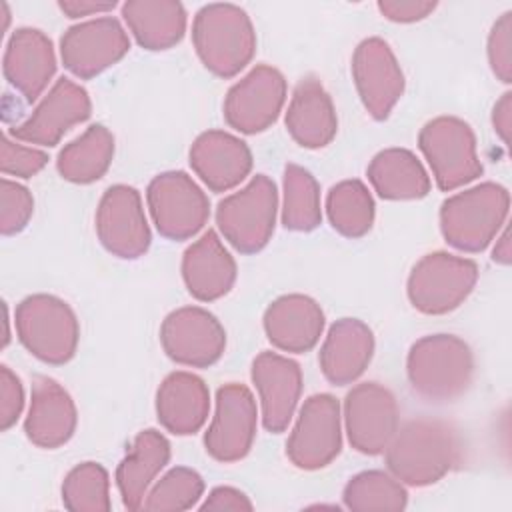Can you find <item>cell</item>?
<instances>
[{"instance_id":"1","label":"cell","mask_w":512,"mask_h":512,"mask_svg":"<svg viewBox=\"0 0 512 512\" xmlns=\"http://www.w3.org/2000/svg\"><path fill=\"white\" fill-rule=\"evenodd\" d=\"M386 466L408 486H430L442 480L462 456L458 432L438 418H414L398 426L386 446Z\"/></svg>"},{"instance_id":"2","label":"cell","mask_w":512,"mask_h":512,"mask_svg":"<svg viewBox=\"0 0 512 512\" xmlns=\"http://www.w3.org/2000/svg\"><path fill=\"white\" fill-rule=\"evenodd\" d=\"M406 374L414 394L426 402H452L472 384V348L454 334L422 336L408 350Z\"/></svg>"},{"instance_id":"3","label":"cell","mask_w":512,"mask_h":512,"mask_svg":"<svg viewBox=\"0 0 512 512\" xmlns=\"http://www.w3.org/2000/svg\"><path fill=\"white\" fill-rule=\"evenodd\" d=\"M192 44L206 70L218 78H232L254 58V24L236 4H206L194 16Z\"/></svg>"},{"instance_id":"4","label":"cell","mask_w":512,"mask_h":512,"mask_svg":"<svg viewBox=\"0 0 512 512\" xmlns=\"http://www.w3.org/2000/svg\"><path fill=\"white\" fill-rule=\"evenodd\" d=\"M508 210V190L496 182H482L442 202L440 232L452 248L476 254L504 228Z\"/></svg>"},{"instance_id":"5","label":"cell","mask_w":512,"mask_h":512,"mask_svg":"<svg viewBox=\"0 0 512 512\" xmlns=\"http://www.w3.org/2000/svg\"><path fill=\"white\" fill-rule=\"evenodd\" d=\"M14 324L20 344L38 360L52 366L70 362L80 340V322L58 296H26L14 312Z\"/></svg>"},{"instance_id":"6","label":"cell","mask_w":512,"mask_h":512,"mask_svg":"<svg viewBox=\"0 0 512 512\" xmlns=\"http://www.w3.org/2000/svg\"><path fill=\"white\" fill-rule=\"evenodd\" d=\"M278 212V190L272 178L256 174L244 188L220 200L216 224L240 254L260 252L272 238Z\"/></svg>"},{"instance_id":"7","label":"cell","mask_w":512,"mask_h":512,"mask_svg":"<svg viewBox=\"0 0 512 512\" xmlns=\"http://www.w3.org/2000/svg\"><path fill=\"white\" fill-rule=\"evenodd\" d=\"M418 148L442 192L466 186L484 172L476 134L462 118L438 116L426 122L418 134Z\"/></svg>"},{"instance_id":"8","label":"cell","mask_w":512,"mask_h":512,"mask_svg":"<svg viewBox=\"0 0 512 512\" xmlns=\"http://www.w3.org/2000/svg\"><path fill=\"white\" fill-rule=\"evenodd\" d=\"M478 282V264L448 252H430L410 270L406 294L422 314H448L456 310Z\"/></svg>"},{"instance_id":"9","label":"cell","mask_w":512,"mask_h":512,"mask_svg":"<svg viewBox=\"0 0 512 512\" xmlns=\"http://www.w3.org/2000/svg\"><path fill=\"white\" fill-rule=\"evenodd\" d=\"M150 216L160 236L188 240L196 236L210 216V200L204 190L182 170L154 176L146 188Z\"/></svg>"},{"instance_id":"10","label":"cell","mask_w":512,"mask_h":512,"mask_svg":"<svg viewBox=\"0 0 512 512\" xmlns=\"http://www.w3.org/2000/svg\"><path fill=\"white\" fill-rule=\"evenodd\" d=\"M342 450L340 402L332 394L304 400L286 442L288 460L300 470H320Z\"/></svg>"},{"instance_id":"11","label":"cell","mask_w":512,"mask_h":512,"mask_svg":"<svg viewBox=\"0 0 512 512\" xmlns=\"http://www.w3.org/2000/svg\"><path fill=\"white\" fill-rule=\"evenodd\" d=\"M96 236L116 258L136 260L152 242L140 192L128 184L110 186L96 208Z\"/></svg>"},{"instance_id":"12","label":"cell","mask_w":512,"mask_h":512,"mask_svg":"<svg viewBox=\"0 0 512 512\" xmlns=\"http://www.w3.org/2000/svg\"><path fill=\"white\" fill-rule=\"evenodd\" d=\"M160 344L176 364L208 368L224 354L226 330L212 312L200 306H182L164 318Z\"/></svg>"},{"instance_id":"13","label":"cell","mask_w":512,"mask_h":512,"mask_svg":"<svg viewBox=\"0 0 512 512\" xmlns=\"http://www.w3.org/2000/svg\"><path fill=\"white\" fill-rule=\"evenodd\" d=\"M398 422V402L384 384H356L344 398V426L348 442L360 454H382L396 434Z\"/></svg>"},{"instance_id":"14","label":"cell","mask_w":512,"mask_h":512,"mask_svg":"<svg viewBox=\"0 0 512 512\" xmlns=\"http://www.w3.org/2000/svg\"><path fill=\"white\" fill-rule=\"evenodd\" d=\"M286 102V80L268 64L254 66L224 98V120L242 134H258L270 128Z\"/></svg>"},{"instance_id":"15","label":"cell","mask_w":512,"mask_h":512,"mask_svg":"<svg viewBox=\"0 0 512 512\" xmlns=\"http://www.w3.org/2000/svg\"><path fill=\"white\" fill-rule=\"evenodd\" d=\"M258 410L248 386L228 382L216 392V412L204 434L206 452L224 464L242 460L256 438Z\"/></svg>"},{"instance_id":"16","label":"cell","mask_w":512,"mask_h":512,"mask_svg":"<svg viewBox=\"0 0 512 512\" xmlns=\"http://www.w3.org/2000/svg\"><path fill=\"white\" fill-rule=\"evenodd\" d=\"M130 50V38L112 16L70 26L60 38V58L66 70L90 80L120 62Z\"/></svg>"},{"instance_id":"17","label":"cell","mask_w":512,"mask_h":512,"mask_svg":"<svg viewBox=\"0 0 512 512\" xmlns=\"http://www.w3.org/2000/svg\"><path fill=\"white\" fill-rule=\"evenodd\" d=\"M358 96L374 120H386L404 94V72L386 40H362L352 54Z\"/></svg>"},{"instance_id":"18","label":"cell","mask_w":512,"mask_h":512,"mask_svg":"<svg viewBox=\"0 0 512 512\" xmlns=\"http://www.w3.org/2000/svg\"><path fill=\"white\" fill-rule=\"evenodd\" d=\"M92 114L88 92L70 78H58L32 114L18 126L10 128L14 140L38 146H56L62 136L76 124L86 122Z\"/></svg>"},{"instance_id":"19","label":"cell","mask_w":512,"mask_h":512,"mask_svg":"<svg viewBox=\"0 0 512 512\" xmlns=\"http://www.w3.org/2000/svg\"><path fill=\"white\" fill-rule=\"evenodd\" d=\"M250 376L260 396L264 428L272 434L284 432L302 394L300 364L278 352L264 350L252 360Z\"/></svg>"},{"instance_id":"20","label":"cell","mask_w":512,"mask_h":512,"mask_svg":"<svg viewBox=\"0 0 512 512\" xmlns=\"http://www.w3.org/2000/svg\"><path fill=\"white\" fill-rule=\"evenodd\" d=\"M190 166L212 192H226L250 174L252 152L230 132L206 130L190 146Z\"/></svg>"},{"instance_id":"21","label":"cell","mask_w":512,"mask_h":512,"mask_svg":"<svg viewBox=\"0 0 512 512\" xmlns=\"http://www.w3.org/2000/svg\"><path fill=\"white\" fill-rule=\"evenodd\" d=\"M76 424L78 412L68 390L48 376H38L24 420L26 438L38 448L54 450L74 436Z\"/></svg>"},{"instance_id":"22","label":"cell","mask_w":512,"mask_h":512,"mask_svg":"<svg viewBox=\"0 0 512 512\" xmlns=\"http://www.w3.org/2000/svg\"><path fill=\"white\" fill-rule=\"evenodd\" d=\"M4 78L28 102H34L56 72L52 40L38 28H18L12 32L4 52Z\"/></svg>"},{"instance_id":"23","label":"cell","mask_w":512,"mask_h":512,"mask_svg":"<svg viewBox=\"0 0 512 512\" xmlns=\"http://www.w3.org/2000/svg\"><path fill=\"white\" fill-rule=\"evenodd\" d=\"M262 320L270 344L294 354L310 352L324 330V312L306 294L278 296L268 304Z\"/></svg>"},{"instance_id":"24","label":"cell","mask_w":512,"mask_h":512,"mask_svg":"<svg viewBox=\"0 0 512 512\" xmlns=\"http://www.w3.org/2000/svg\"><path fill=\"white\" fill-rule=\"evenodd\" d=\"M374 356V334L358 318L336 320L318 352L324 378L334 386L358 380Z\"/></svg>"},{"instance_id":"25","label":"cell","mask_w":512,"mask_h":512,"mask_svg":"<svg viewBox=\"0 0 512 512\" xmlns=\"http://www.w3.org/2000/svg\"><path fill=\"white\" fill-rule=\"evenodd\" d=\"M236 274V260L214 230H206L182 256L184 284L200 302L226 296L236 282Z\"/></svg>"},{"instance_id":"26","label":"cell","mask_w":512,"mask_h":512,"mask_svg":"<svg viewBox=\"0 0 512 512\" xmlns=\"http://www.w3.org/2000/svg\"><path fill=\"white\" fill-rule=\"evenodd\" d=\"M208 412V386L192 372H170L156 390V418L170 434L190 436L198 432L204 426Z\"/></svg>"},{"instance_id":"27","label":"cell","mask_w":512,"mask_h":512,"mask_svg":"<svg viewBox=\"0 0 512 512\" xmlns=\"http://www.w3.org/2000/svg\"><path fill=\"white\" fill-rule=\"evenodd\" d=\"M286 130L302 148H324L338 132V118L330 94L314 76L302 78L286 110Z\"/></svg>"},{"instance_id":"28","label":"cell","mask_w":512,"mask_h":512,"mask_svg":"<svg viewBox=\"0 0 512 512\" xmlns=\"http://www.w3.org/2000/svg\"><path fill=\"white\" fill-rule=\"evenodd\" d=\"M170 460L168 438L154 430H142L116 468V486L128 510H140L150 484Z\"/></svg>"},{"instance_id":"29","label":"cell","mask_w":512,"mask_h":512,"mask_svg":"<svg viewBox=\"0 0 512 512\" xmlns=\"http://www.w3.org/2000/svg\"><path fill=\"white\" fill-rule=\"evenodd\" d=\"M122 18L136 42L152 52L176 46L186 32V10L176 0H128Z\"/></svg>"},{"instance_id":"30","label":"cell","mask_w":512,"mask_h":512,"mask_svg":"<svg viewBox=\"0 0 512 512\" xmlns=\"http://www.w3.org/2000/svg\"><path fill=\"white\" fill-rule=\"evenodd\" d=\"M366 176L384 200H418L430 192V176L414 152L384 148L368 164Z\"/></svg>"},{"instance_id":"31","label":"cell","mask_w":512,"mask_h":512,"mask_svg":"<svg viewBox=\"0 0 512 512\" xmlns=\"http://www.w3.org/2000/svg\"><path fill=\"white\" fill-rule=\"evenodd\" d=\"M114 158V136L104 124L88 126L78 138L68 142L56 158L60 176L74 184L100 180Z\"/></svg>"},{"instance_id":"32","label":"cell","mask_w":512,"mask_h":512,"mask_svg":"<svg viewBox=\"0 0 512 512\" xmlns=\"http://www.w3.org/2000/svg\"><path fill=\"white\" fill-rule=\"evenodd\" d=\"M374 198L362 180H342L328 190L326 214L332 228L346 238H362L374 224Z\"/></svg>"},{"instance_id":"33","label":"cell","mask_w":512,"mask_h":512,"mask_svg":"<svg viewBox=\"0 0 512 512\" xmlns=\"http://www.w3.org/2000/svg\"><path fill=\"white\" fill-rule=\"evenodd\" d=\"M282 192V224L286 230L310 232L320 226V186L306 168L288 162L284 166Z\"/></svg>"},{"instance_id":"34","label":"cell","mask_w":512,"mask_h":512,"mask_svg":"<svg viewBox=\"0 0 512 512\" xmlns=\"http://www.w3.org/2000/svg\"><path fill=\"white\" fill-rule=\"evenodd\" d=\"M344 506L354 512H398L408 504L404 484L384 470H364L348 480Z\"/></svg>"},{"instance_id":"35","label":"cell","mask_w":512,"mask_h":512,"mask_svg":"<svg viewBox=\"0 0 512 512\" xmlns=\"http://www.w3.org/2000/svg\"><path fill=\"white\" fill-rule=\"evenodd\" d=\"M62 502L70 512H108L112 502L106 468L98 462L74 466L62 482Z\"/></svg>"},{"instance_id":"36","label":"cell","mask_w":512,"mask_h":512,"mask_svg":"<svg viewBox=\"0 0 512 512\" xmlns=\"http://www.w3.org/2000/svg\"><path fill=\"white\" fill-rule=\"evenodd\" d=\"M204 494L202 476L188 468L176 466L170 468L146 494L142 508L150 512H168V510H190L198 504Z\"/></svg>"},{"instance_id":"37","label":"cell","mask_w":512,"mask_h":512,"mask_svg":"<svg viewBox=\"0 0 512 512\" xmlns=\"http://www.w3.org/2000/svg\"><path fill=\"white\" fill-rule=\"evenodd\" d=\"M34 212V198L30 190L14 180H0V232L14 236L26 228Z\"/></svg>"},{"instance_id":"38","label":"cell","mask_w":512,"mask_h":512,"mask_svg":"<svg viewBox=\"0 0 512 512\" xmlns=\"http://www.w3.org/2000/svg\"><path fill=\"white\" fill-rule=\"evenodd\" d=\"M488 64L494 76L510 84L512 82V12H504L490 28L488 34Z\"/></svg>"},{"instance_id":"39","label":"cell","mask_w":512,"mask_h":512,"mask_svg":"<svg viewBox=\"0 0 512 512\" xmlns=\"http://www.w3.org/2000/svg\"><path fill=\"white\" fill-rule=\"evenodd\" d=\"M48 164V154L44 150L24 146L20 140H12L8 134L2 136L0 168L6 176L32 178Z\"/></svg>"},{"instance_id":"40","label":"cell","mask_w":512,"mask_h":512,"mask_svg":"<svg viewBox=\"0 0 512 512\" xmlns=\"http://www.w3.org/2000/svg\"><path fill=\"white\" fill-rule=\"evenodd\" d=\"M24 408V386L20 378L8 368L0 366V430H10Z\"/></svg>"},{"instance_id":"41","label":"cell","mask_w":512,"mask_h":512,"mask_svg":"<svg viewBox=\"0 0 512 512\" xmlns=\"http://www.w3.org/2000/svg\"><path fill=\"white\" fill-rule=\"evenodd\" d=\"M378 10L384 18L400 24L424 20L436 10V2L430 0H380Z\"/></svg>"},{"instance_id":"42","label":"cell","mask_w":512,"mask_h":512,"mask_svg":"<svg viewBox=\"0 0 512 512\" xmlns=\"http://www.w3.org/2000/svg\"><path fill=\"white\" fill-rule=\"evenodd\" d=\"M254 504L250 498L232 486H216L210 490L206 500L200 504V510H236V512H250Z\"/></svg>"},{"instance_id":"43","label":"cell","mask_w":512,"mask_h":512,"mask_svg":"<svg viewBox=\"0 0 512 512\" xmlns=\"http://www.w3.org/2000/svg\"><path fill=\"white\" fill-rule=\"evenodd\" d=\"M492 126L496 136L504 146L510 142V126H512V92H504L492 108Z\"/></svg>"},{"instance_id":"44","label":"cell","mask_w":512,"mask_h":512,"mask_svg":"<svg viewBox=\"0 0 512 512\" xmlns=\"http://www.w3.org/2000/svg\"><path fill=\"white\" fill-rule=\"evenodd\" d=\"M116 2H92V0H60L58 8L68 16V18H80V16H94V14H104L114 10Z\"/></svg>"},{"instance_id":"45","label":"cell","mask_w":512,"mask_h":512,"mask_svg":"<svg viewBox=\"0 0 512 512\" xmlns=\"http://www.w3.org/2000/svg\"><path fill=\"white\" fill-rule=\"evenodd\" d=\"M492 260L502 264V266H508L510 260H512V248H510V230L504 226L502 234L496 238V246L492 250Z\"/></svg>"}]
</instances>
